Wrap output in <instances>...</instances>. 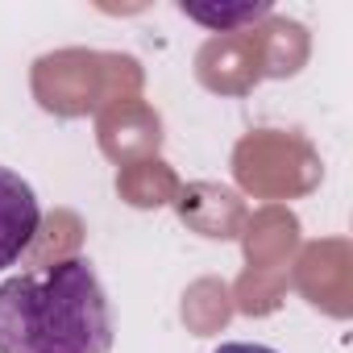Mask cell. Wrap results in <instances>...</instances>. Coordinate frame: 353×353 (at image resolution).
<instances>
[{
	"label": "cell",
	"mask_w": 353,
	"mask_h": 353,
	"mask_svg": "<svg viewBox=\"0 0 353 353\" xmlns=\"http://www.w3.org/2000/svg\"><path fill=\"white\" fill-rule=\"evenodd\" d=\"M117 320L88 258L0 283V353H112Z\"/></svg>",
	"instance_id": "cell-1"
},
{
	"label": "cell",
	"mask_w": 353,
	"mask_h": 353,
	"mask_svg": "<svg viewBox=\"0 0 353 353\" xmlns=\"http://www.w3.org/2000/svg\"><path fill=\"white\" fill-rule=\"evenodd\" d=\"M212 353H279V349L258 345V341H225V345H216Z\"/></svg>",
	"instance_id": "cell-4"
},
{
	"label": "cell",
	"mask_w": 353,
	"mask_h": 353,
	"mask_svg": "<svg viewBox=\"0 0 353 353\" xmlns=\"http://www.w3.org/2000/svg\"><path fill=\"white\" fill-rule=\"evenodd\" d=\"M192 21H200V26H208V30H233V26H245V21H258V17H266L270 13V5L262 0V5H221V9H208V5H179Z\"/></svg>",
	"instance_id": "cell-3"
},
{
	"label": "cell",
	"mask_w": 353,
	"mask_h": 353,
	"mask_svg": "<svg viewBox=\"0 0 353 353\" xmlns=\"http://www.w3.org/2000/svg\"><path fill=\"white\" fill-rule=\"evenodd\" d=\"M42 229V204L17 170L0 166V270L21 262Z\"/></svg>",
	"instance_id": "cell-2"
}]
</instances>
